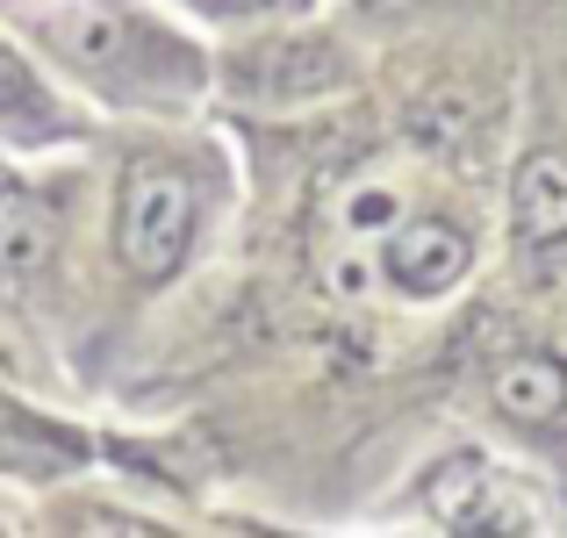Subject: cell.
I'll list each match as a JSON object with an SVG mask.
<instances>
[{"label": "cell", "mask_w": 567, "mask_h": 538, "mask_svg": "<svg viewBox=\"0 0 567 538\" xmlns=\"http://www.w3.org/2000/svg\"><path fill=\"white\" fill-rule=\"evenodd\" d=\"M194 245V187L181 166L130 158L123 194H115V251L137 280H173Z\"/></svg>", "instance_id": "1"}, {"label": "cell", "mask_w": 567, "mask_h": 538, "mask_svg": "<svg viewBox=\"0 0 567 538\" xmlns=\"http://www.w3.org/2000/svg\"><path fill=\"white\" fill-rule=\"evenodd\" d=\"M346 80V58L331 37H280V43H245L230 58V86L251 101H302V94H331Z\"/></svg>", "instance_id": "2"}, {"label": "cell", "mask_w": 567, "mask_h": 538, "mask_svg": "<svg viewBox=\"0 0 567 538\" xmlns=\"http://www.w3.org/2000/svg\"><path fill=\"white\" fill-rule=\"evenodd\" d=\"M467 266H474V245H467V230L445 223V216L402 223V230L388 237V251H381V273L395 280L402 294H445V288H460Z\"/></svg>", "instance_id": "3"}, {"label": "cell", "mask_w": 567, "mask_h": 538, "mask_svg": "<svg viewBox=\"0 0 567 538\" xmlns=\"http://www.w3.org/2000/svg\"><path fill=\"white\" fill-rule=\"evenodd\" d=\"M58 259V208L29 187H0V280L22 288Z\"/></svg>", "instance_id": "4"}, {"label": "cell", "mask_w": 567, "mask_h": 538, "mask_svg": "<svg viewBox=\"0 0 567 538\" xmlns=\"http://www.w3.org/2000/svg\"><path fill=\"white\" fill-rule=\"evenodd\" d=\"M0 137H22V144L72 137V115L58 108V94L37 80V65L14 43H0Z\"/></svg>", "instance_id": "5"}, {"label": "cell", "mask_w": 567, "mask_h": 538, "mask_svg": "<svg viewBox=\"0 0 567 538\" xmlns=\"http://www.w3.org/2000/svg\"><path fill=\"white\" fill-rule=\"evenodd\" d=\"M511 216H517V237L532 251L560 245L567 237V158L560 152H532L511 179Z\"/></svg>", "instance_id": "6"}, {"label": "cell", "mask_w": 567, "mask_h": 538, "mask_svg": "<svg viewBox=\"0 0 567 538\" xmlns=\"http://www.w3.org/2000/svg\"><path fill=\"white\" fill-rule=\"evenodd\" d=\"M496 410L517 416V424H554V416L567 410V366H554V359H511V366L496 373Z\"/></svg>", "instance_id": "7"}, {"label": "cell", "mask_w": 567, "mask_h": 538, "mask_svg": "<svg viewBox=\"0 0 567 538\" xmlns=\"http://www.w3.org/2000/svg\"><path fill=\"white\" fill-rule=\"evenodd\" d=\"M216 14H274V8H302V0H202Z\"/></svg>", "instance_id": "8"}]
</instances>
